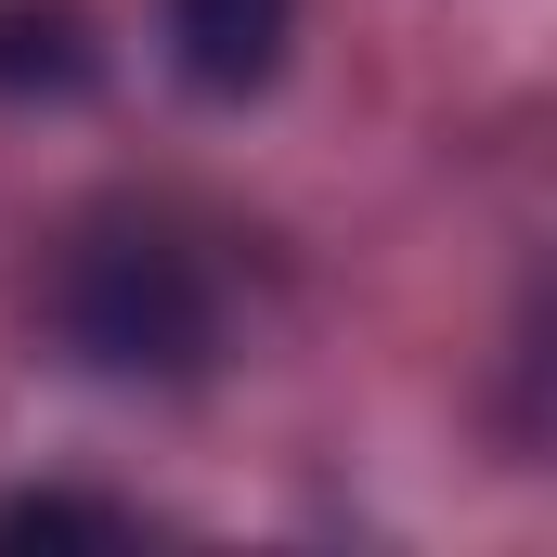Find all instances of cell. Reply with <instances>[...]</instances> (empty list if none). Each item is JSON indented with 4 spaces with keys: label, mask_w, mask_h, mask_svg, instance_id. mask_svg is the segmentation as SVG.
Listing matches in <instances>:
<instances>
[{
    "label": "cell",
    "mask_w": 557,
    "mask_h": 557,
    "mask_svg": "<svg viewBox=\"0 0 557 557\" xmlns=\"http://www.w3.org/2000/svg\"><path fill=\"white\" fill-rule=\"evenodd\" d=\"M65 337L91 363H195L208 350V285L182 273V247H156V234H104L65 273Z\"/></svg>",
    "instance_id": "6da1fadb"
},
{
    "label": "cell",
    "mask_w": 557,
    "mask_h": 557,
    "mask_svg": "<svg viewBox=\"0 0 557 557\" xmlns=\"http://www.w3.org/2000/svg\"><path fill=\"white\" fill-rule=\"evenodd\" d=\"M285 13H298V0H169L182 78H195V91H221V104H234V91H260V78L285 65Z\"/></svg>",
    "instance_id": "7a4b0ae2"
},
{
    "label": "cell",
    "mask_w": 557,
    "mask_h": 557,
    "mask_svg": "<svg viewBox=\"0 0 557 557\" xmlns=\"http://www.w3.org/2000/svg\"><path fill=\"white\" fill-rule=\"evenodd\" d=\"M0 78L78 91V78H91V39H78V13H26V0H0Z\"/></svg>",
    "instance_id": "3957f363"
}]
</instances>
